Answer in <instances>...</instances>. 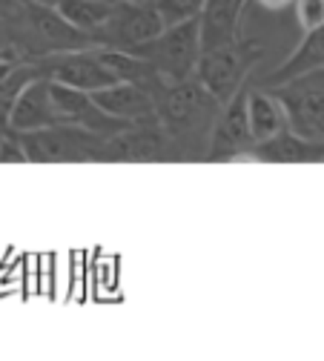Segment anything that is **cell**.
<instances>
[{
  "label": "cell",
  "mask_w": 324,
  "mask_h": 361,
  "mask_svg": "<svg viewBox=\"0 0 324 361\" xmlns=\"http://www.w3.org/2000/svg\"><path fill=\"white\" fill-rule=\"evenodd\" d=\"M221 106L224 104L210 95L196 78L167 83L161 89V95L155 98V115L175 147L178 161H207Z\"/></svg>",
  "instance_id": "1"
},
{
  "label": "cell",
  "mask_w": 324,
  "mask_h": 361,
  "mask_svg": "<svg viewBox=\"0 0 324 361\" xmlns=\"http://www.w3.org/2000/svg\"><path fill=\"white\" fill-rule=\"evenodd\" d=\"M29 164H101L107 138L80 123H52L20 132Z\"/></svg>",
  "instance_id": "2"
},
{
  "label": "cell",
  "mask_w": 324,
  "mask_h": 361,
  "mask_svg": "<svg viewBox=\"0 0 324 361\" xmlns=\"http://www.w3.org/2000/svg\"><path fill=\"white\" fill-rule=\"evenodd\" d=\"M264 58V47L258 40L241 37L227 47L201 52V61L196 66V80L207 89L210 95H215L221 104H227L239 89H244L253 80V69Z\"/></svg>",
  "instance_id": "3"
},
{
  "label": "cell",
  "mask_w": 324,
  "mask_h": 361,
  "mask_svg": "<svg viewBox=\"0 0 324 361\" xmlns=\"http://www.w3.org/2000/svg\"><path fill=\"white\" fill-rule=\"evenodd\" d=\"M129 52L150 61L164 75V80H169V83L187 80V78L196 75V66L201 61V26H198V18L184 20V23H172L161 35H155L152 40L141 43V47H135Z\"/></svg>",
  "instance_id": "4"
},
{
  "label": "cell",
  "mask_w": 324,
  "mask_h": 361,
  "mask_svg": "<svg viewBox=\"0 0 324 361\" xmlns=\"http://www.w3.org/2000/svg\"><path fill=\"white\" fill-rule=\"evenodd\" d=\"M167 29V20L155 0H121L112 6V15L107 23L92 35L95 47L107 49H135L141 43L152 40Z\"/></svg>",
  "instance_id": "5"
},
{
  "label": "cell",
  "mask_w": 324,
  "mask_h": 361,
  "mask_svg": "<svg viewBox=\"0 0 324 361\" xmlns=\"http://www.w3.org/2000/svg\"><path fill=\"white\" fill-rule=\"evenodd\" d=\"M250 89H253V80L221 106L218 121L212 126L207 164L250 161V152L256 147V135L250 126Z\"/></svg>",
  "instance_id": "6"
},
{
  "label": "cell",
  "mask_w": 324,
  "mask_h": 361,
  "mask_svg": "<svg viewBox=\"0 0 324 361\" xmlns=\"http://www.w3.org/2000/svg\"><path fill=\"white\" fill-rule=\"evenodd\" d=\"M167 161H178V158L172 141L167 138V132L155 115L147 121H135L124 132L107 138L101 164H167Z\"/></svg>",
  "instance_id": "7"
},
{
  "label": "cell",
  "mask_w": 324,
  "mask_h": 361,
  "mask_svg": "<svg viewBox=\"0 0 324 361\" xmlns=\"http://www.w3.org/2000/svg\"><path fill=\"white\" fill-rule=\"evenodd\" d=\"M270 89L282 98L293 132L310 141H324V69Z\"/></svg>",
  "instance_id": "8"
},
{
  "label": "cell",
  "mask_w": 324,
  "mask_h": 361,
  "mask_svg": "<svg viewBox=\"0 0 324 361\" xmlns=\"http://www.w3.org/2000/svg\"><path fill=\"white\" fill-rule=\"evenodd\" d=\"M43 66V75L52 78L58 83L83 89V92H98V89L112 86L118 78L112 75V69L104 63L101 49L98 47H86V49H72V52H58L52 58L37 61Z\"/></svg>",
  "instance_id": "9"
},
{
  "label": "cell",
  "mask_w": 324,
  "mask_h": 361,
  "mask_svg": "<svg viewBox=\"0 0 324 361\" xmlns=\"http://www.w3.org/2000/svg\"><path fill=\"white\" fill-rule=\"evenodd\" d=\"M241 20H244V4L241 0H207L198 26H201V52L227 47V43L241 40Z\"/></svg>",
  "instance_id": "10"
},
{
  "label": "cell",
  "mask_w": 324,
  "mask_h": 361,
  "mask_svg": "<svg viewBox=\"0 0 324 361\" xmlns=\"http://www.w3.org/2000/svg\"><path fill=\"white\" fill-rule=\"evenodd\" d=\"M61 123L55 104H52V78H35L12 106V129L15 132H35L43 126Z\"/></svg>",
  "instance_id": "11"
},
{
  "label": "cell",
  "mask_w": 324,
  "mask_h": 361,
  "mask_svg": "<svg viewBox=\"0 0 324 361\" xmlns=\"http://www.w3.org/2000/svg\"><path fill=\"white\" fill-rule=\"evenodd\" d=\"M250 161L261 164H324V141H310L304 135L284 129L267 141H258Z\"/></svg>",
  "instance_id": "12"
},
{
  "label": "cell",
  "mask_w": 324,
  "mask_h": 361,
  "mask_svg": "<svg viewBox=\"0 0 324 361\" xmlns=\"http://www.w3.org/2000/svg\"><path fill=\"white\" fill-rule=\"evenodd\" d=\"M92 101H95L104 112H109L112 118H121V121H129V123L155 118V95L150 92V89L138 86V83L115 80L112 86L92 92Z\"/></svg>",
  "instance_id": "13"
},
{
  "label": "cell",
  "mask_w": 324,
  "mask_h": 361,
  "mask_svg": "<svg viewBox=\"0 0 324 361\" xmlns=\"http://www.w3.org/2000/svg\"><path fill=\"white\" fill-rule=\"evenodd\" d=\"M324 69V26L321 29H313V32H304L299 47L275 66L264 80H256L258 86H279V83H287L293 78H301V75H310V72H318Z\"/></svg>",
  "instance_id": "14"
},
{
  "label": "cell",
  "mask_w": 324,
  "mask_h": 361,
  "mask_svg": "<svg viewBox=\"0 0 324 361\" xmlns=\"http://www.w3.org/2000/svg\"><path fill=\"white\" fill-rule=\"evenodd\" d=\"M250 126H253V135H256V144L290 129V118H287V109H284L282 98L275 95L272 89L258 86L256 80H253V89H250Z\"/></svg>",
  "instance_id": "15"
},
{
  "label": "cell",
  "mask_w": 324,
  "mask_h": 361,
  "mask_svg": "<svg viewBox=\"0 0 324 361\" xmlns=\"http://www.w3.org/2000/svg\"><path fill=\"white\" fill-rule=\"evenodd\" d=\"M112 6L115 4H104V0H64L58 6V12L64 15V20H69L75 29H80L83 35L92 37L112 15Z\"/></svg>",
  "instance_id": "16"
},
{
  "label": "cell",
  "mask_w": 324,
  "mask_h": 361,
  "mask_svg": "<svg viewBox=\"0 0 324 361\" xmlns=\"http://www.w3.org/2000/svg\"><path fill=\"white\" fill-rule=\"evenodd\" d=\"M155 4L164 15L167 26H172V23H184V20L198 18L207 0H155Z\"/></svg>",
  "instance_id": "17"
},
{
  "label": "cell",
  "mask_w": 324,
  "mask_h": 361,
  "mask_svg": "<svg viewBox=\"0 0 324 361\" xmlns=\"http://www.w3.org/2000/svg\"><path fill=\"white\" fill-rule=\"evenodd\" d=\"M293 15H296V23H299L301 35L313 32V29H321L324 26V0H296Z\"/></svg>",
  "instance_id": "18"
},
{
  "label": "cell",
  "mask_w": 324,
  "mask_h": 361,
  "mask_svg": "<svg viewBox=\"0 0 324 361\" xmlns=\"http://www.w3.org/2000/svg\"><path fill=\"white\" fill-rule=\"evenodd\" d=\"M0 164H29L26 147L20 141V132H12L0 141Z\"/></svg>",
  "instance_id": "19"
},
{
  "label": "cell",
  "mask_w": 324,
  "mask_h": 361,
  "mask_svg": "<svg viewBox=\"0 0 324 361\" xmlns=\"http://www.w3.org/2000/svg\"><path fill=\"white\" fill-rule=\"evenodd\" d=\"M256 4L267 12H284V9H293L296 0H256Z\"/></svg>",
  "instance_id": "20"
},
{
  "label": "cell",
  "mask_w": 324,
  "mask_h": 361,
  "mask_svg": "<svg viewBox=\"0 0 324 361\" xmlns=\"http://www.w3.org/2000/svg\"><path fill=\"white\" fill-rule=\"evenodd\" d=\"M29 4H37V6H49V9H58L64 0H29Z\"/></svg>",
  "instance_id": "21"
},
{
  "label": "cell",
  "mask_w": 324,
  "mask_h": 361,
  "mask_svg": "<svg viewBox=\"0 0 324 361\" xmlns=\"http://www.w3.org/2000/svg\"><path fill=\"white\" fill-rule=\"evenodd\" d=\"M4 49H12V47H9V37H6L4 23H0V52H4Z\"/></svg>",
  "instance_id": "22"
},
{
  "label": "cell",
  "mask_w": 324,
  "mask_h": 361,
  "mask_svg": "<svg viewBox=\"0 0 324 361\" xmlns=\"http://www.w3.org/2000/svg\"><path fill=\"white\" fill-rule=\"evenodd\" d=\"M104 4H121V0H104Z\"/></svg>",
  "instance_id": "23"
},
{
  "label": "cell",
  "mask_w": 324,
  "mask_h": 361,
  "mask_svg": "<svg viewBox=\"0 0 324 361\" xmlns=\"http://www.w3.org/2000/svg\"><path fill=\"white\" fill-rule=\"evenodd\" d=\"M241 4H247V0H241Z\"/></svg>",
  "instance_id": "24"
}]
</instances>
